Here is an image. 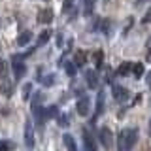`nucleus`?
Instances as JSON below:
<instances>
[{"instance_id":"obj_26","label":"nucleus","mask_w":151,"mask_h":151,"mask_svg":"<svg viewBox=\"0 0 151 151\" xmlns=\"http://www.w3.org/2000/svg\"><path fill=\"white\" fill-rule=\"evenodd\" d=\"M70 6H72V0H64L63 8H64V9H70Z\"/></svg>"},{"instance_id":"obj_16","label":"nucleus","mask_w":151,"mask_h":151,"mask_svg":"<svg viewBox=\"0 0 151 151\" xmlns=\"http://www.w3.org/2000/svg\"><path fill=\"white\" fill-rule=\"evenodd\" d=\"M59 64H60V66H63V64L66 66V72H68V76H74V74H76V64H74V63H64V60L60 59Z\"/></svg>"},{"instance_id":"obj_18","label":"nucleus","mask_w":151,"mask_h":151,"mask_svg":"<svg viewBox=\"0 0 151 151\" xmlns=\"http://www.w3.org/2000/svg\"><path fill=\"white\" fill-rule=\"evenodd\" d=\"M130 64H132V63H125V64H121V66H119V72H117V74H119V76H127V74L130 72Z\"/></svg>"},{"instance_id":"obj_28","label":"nucleus","mask_w":151,"mask_h":151,"mask_svg":"<svg viewBox=\"0 0 151 151\" xmlns=\"http://www.w3.org/2000/svg\"><path fill=\"white\" fill-rule=\"evenodd\" d=\"M134 2H138V4H140V2H145V0H134Z\"/></svg>"},{"instance_id":"obj_15","label":"nucleus","mask_w":151,"mask_h":151,"mask_svg":"<svg viewBox=\"0 0 151 151\" xmlns=\"http://www.w3.org/2000/svg\"><path fill=\"white\" fill-rule=\"evenodd\" d=\"M0 93H4V96H9V94H12V83L4 79L2 85H0Z\"/></svg>"},{"instance_id":"obj_4","label":"nucleus","mask_w":151,"mask_h":151,"mask_svg":"<svg viewBox=\"0 0 151 151\" xmlns=\"http://www.w3.org/2000/svg\"><path fill=\"white\" fill-rule=\"evenodd\" d=\"M111 136H113V134H111V130L108 129V127H100V130H98V140H100V144H102L106 149L111 147V142H113Z\"/></svg>"},{"instance_id":"obj_6","label":"nucleus","mask_w":151,"mask_h":151,"mask_svg":"<svg viewBox=\"0 0 151 151\" xmlns=\"http://www.w3.org/2000/svg\"><path fill=\"white\" fill-rule=\"evenodd\" d=\"M83 147L85 151H96V144H94V140H93V134L89 132V129H83Z\"/></svg>"},{"instance_id":"obj_22","label":"nucleus","mask_w":151,"mask_h":151,"mask_svg":"<svg viewBox=\"0 0 151 151\" xmlns=\"http://www.w3.org/2000/svg\"><path fill=\"white\" fill-rule=\"evenodd\" d=\"M6 72H8V68H6V63H4V60L0 59V76H2V78H6Z\"/></svg>"},{"instance_id":"obj_21","label":"nucleus","mask_w":151,"mask_h":151,"mask_svg":"<svg viewBox=\"0 0 151 151\" xmlns=\"http://www.w3.org/2000/svg\"><path fill=\"white\" fill-rule=\"evenodd\" d=\"M94 64H96V68L102 64V51H96V53H94Z\"/></svg>"},{"instance_id":"obj_17","label":"nucleus","mask_w":151,"mask_h":151,"mask_svg":"<svg viewBox=\"0 0 151 151\" xmlns=\"http://www.w3.org/2000/svg\"><path fill=\"white\" fill-rule=\"evenodd\" d=\"M130 70L134 72V76H136V78H140V76L144 74V66H142L140 63H138V64H130Z\"/></svg>"},{"instance_id":"obj_13","label":"nucleus","mask_w":151,"mask_h":151,"mask_svg":"<svg viewBox=\"0 0 151 151\" xmlns=\"http://www.w3.org/2000/svg\"><path fill=\"white\" fill-rule=\"evenodd\" d=\"M63 138H64V145H66V149H68V151H78V145H76V142H74L72 136H70V134H64Z\"/></svg>"},{"instance_id":"obj_19","label":"nucleus","mask_w":151,"mask_h":151,"mask_svg":"<svg viewBox=\"0 0 151 151\" xmlns=\"http://www.w3.org/2000/svg\"><path fill=\"white\" fill-rule=\"evenodd\" d=\"M30 91H32V83L23 85V98H25V100H28V96H30Z\"/></svg>"},{"instance_id":"obj_10","label":"nucleus","mask_w":151,"mask_h":151,"mask_svg":"<svg viewBox=\"0 0 151 151\" xmlns=\"http://www.w3.org/2000/svg\"><path fill=\"white\" fill-rule=\"evenodd\" d=\"M104 111V91H98L96 94V111H94V117H98Z\"/></svg>"},{"instance_id":"obj_7","label":"nucleus","mask_w":151,"mask_h":151,"mask_svg":"<svg viewBox=\"0 0 151 151\" xmlns=\"http://www.w3.org/2000/svg\"><path fill=\"white\" fill-rule=\"evenodd\" d=\"M89 106H91V100H89V96H81L76 104V110H78L79 115H87L89 113Z\"/></svg>"},{"instance_id":"obj_25","label":"nucleus","mask_w":151,"mask_h":151,"mask_svg":"<svg viewBox=\"0 0 151 151\" xmlns=\"http://www.w3.org/2000/svg\"><path fill=\"white\" fill-rule=\"evenodd\" d=\"M59 125H60V127L68 125V123H66V115H60V117H59Z\"/></svg>"},{"instance_id":"obj_23","label":"nucleus","mask_w":151,"mask_h":151,"mask_svg":"<svg viewBox=\"0 0 151 151\" xmlns=\"http://www.w3.org/2000/svg\"><path fill=\"white\" fill-rule=\"evenodd\" d=\"M45 115L55 117V115H57V108H55V106H49V110H45Z\"/></svg>"},{"instance_id":"obj_20","label":"nucleus","mask_w":151,"mask_h":151,"mask_svg":"<svg viewBox=\"0 0 151 151\" xmlns=\"http://www.w3.org/2000/svg\"><path fill=\"white\" fill-rule=\"evenodd\" d=\"M94 8V0H85V13H91Z\"/></svg>"},{"instance_id":"obj_27","label":"nucleus","mask_w":151,"mask_h":151,"mask_svg":"<svg viewBox=\"0 0 151 151\" xmlns=\"http://www.w3.org/2000/svg\"><path fill=\"white\" fill-rule=\"evenodd\" d=\"M142 23H144V25H147V23H149V13H145V17L142 19Z\"/></svg>"},{"instance_id":"obj_5","label":"nucleus","mask_w":151,"mask_h":151,"mask_svg":"<svg viewBox=\"0 0 151 151\" xmlns=\"http://www.w3.org/2000/svg\"><path fill=\"white\" fill-rule=\"evenodd\" d=\"M53 17H55V13H53L51 8H44V9L38 12V23H40V25H49V23L53 21Z\"/></svg>"},{"instance_id":"obj_8","label":"nucleus","mask_w":151,"mask_h":151,"mask_svg":"<svg viewBox=\"0 0 151 151\" xmlns=\"http://www.w3.org/2000/svg\"><path fill=\"white\" fill-rule=\"evenodd\" d=\"M129 96V91H127L125 87H121V85H113V98L115 100H125V98Z\"/></svg>"},{"instance_id":"obj_12","label":"nucleus","mask_w":151,"mask_h":151,"mask_svg":"<svg viewBox=\"0 0 151 151\" xmlns=\"http://www.w3.org/2000/svg\"><path fill=\"white\" fill-rule=\"evenodd\" d=\"M85 63H87V53H85V51H78L76 57H74V64L76 66H83Z\"/></svg>"},{"instance_id":"obj_3","label":"nucleus","mask_w":151,"mask_h":151,"mask_svg":"<svg viewBox=\"0 0 151 151\" xmlns=\"http://www.w3.org/2000/svg\"><path fill=\"white\" fill-rule=\"evenodd\" d=\"M25 145L28 149L34 147V127H32L30 117H27V121H25Z\"/></svg>"},{"instance_id":"obj_14","label":"nucleus","mask_w":151,"mask_h":151,"mask_svg":"<svg viewBox=\"0 0 151 151\" xmlns=\"http://www.w3.org/2000/svg\"><path fill=\"white\" fill-rule=\"evenodd\" d=\"M32 40V32H28V30H25L21 36L17 38V45H27L28 42Z\"/></svg>"},{"instance_id":"obj_24","label":"nucleus","mask_w":151,"mask_h":151,"mask_svg":"<svg viewBox=\"0 0 151 151\" xmlns=\"http://www.w3.org/2000/svg\"><path fill=\"white\" fill-rule=\"evenodd\" d=\"M53 81H55L53 76H47L45 79H42V83H44V85H53Z\"/></svg>"},{"instance_id":"obj_11","label":"nucleus","mask_w":151,"mask_h":151,"mask_svg":"<svg viewBox=\"0 0 151 151\" xmlns=\"http://www.w3.org/2000/svg\"><path fill=\"white\" fill-rule=\"evenodd\" d=\"M49 38H51V30L47 28V30H44L40 36H38V42H36V45H38V47H42L44 44H47V42H49Z\"/></svg>"},{"instance_id":"obj_2","label":"nucleus","mask_w":151,"mask_h":151,"mask_svg":"<svg viewBox=\"0 0 151 151\" xmlns=\"http://www.w3.org/2000/svg\"><path fill=\"white\" fill-rule=\"evenodd\" d=\"M12 68H13V76L15 79H21L27 74V66L23 63V55H13L12 57Z\"/></svg>"},{"instance_id":"obj_1","label":"nucleus","mask_w":151,"mask_h":151,"mask_svg":"<svg viewBox=\"0 0 151 151\" xmlns=\"http://www.w3.org/2000/svg\"><path fill=\"white\" fill-rule=\"evenodd\" d=\"M138 142V129H132L127 127L119 132V138H117V151H132V147Z\"/></svg>"},{"instance_id":"obj_29","label":"nucleus","mask_w":151,"mask_h":151,"mask_svg":"<svg viewBox=\"0 0 151 151\" xmlns=\"http://www.w3.org/2000/svg\"><path fill=\"white\" fill-rule=\"evenodd\" d=\"M106 2H108V0H106Z\"/></svg>"},{"instance_id":"obj_9","label":"nucleus","mask_w":151,"mask_h":151,"mask_svg":"<svg viewBox=\"0 0 151 151\" xmlns=\"http://www.w3.org/2000/svg\"><path fill=\"white\" fill-rule=\"evenodd\" d=\"M85 78H87V83H89V87H91V89L98 85V76H96L94 70H87V72H85Z\"/></svg>"}]
</instances>
